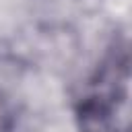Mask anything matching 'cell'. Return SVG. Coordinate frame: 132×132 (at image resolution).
I'll return each mask as SVG.
<instances>
[{"label":"cell","instance_id":"1","mask_svg":"<svg viewBox=\"0 0 132 132\" xmlns=\"http://www.w3.org/2000/svg\"><path fill=\"white\" fill-rule=\"evenodd\" d=\"M78 126L80 132H118L111 109L101 99H87L78 107Z\"/></svg>","mask_w":132,"mask_h":132}]
</instances>
